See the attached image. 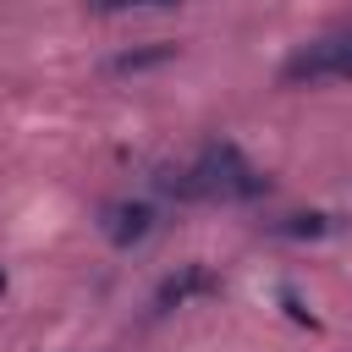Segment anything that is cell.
<instances>
[{"mask_svg":"<svg viewBox=\"0 0 352 352\" xmlns=\"http://www.w3.org/2000/svg\"><path fill=\"white\" fill-rule=\"evenodd\" d=\"M160 187L176 198H258L270 192V176L248 165L236 143H209L187 170H165Z\"/></svg>","mask_w":352,"mask_h":352,"instance_id":"obj_1","label":"cell"},{"mask_svg":"<svg viewBox=\"0 0 352 352\" xmlns=\"http://www.w3.org/2000/svg\"><path fill=\"white\" fill-rule=\"evenodd\" d=\"M280 77H286V82H346V77H352V33L302 44V50L286 60Z\"/></svg>","mask_w":352,"mask_h":352,"instance_id":"obj_2","label":"cell"},{"mask_svg":"<svg viewBox=\"0 0 352 352\" xmlns=\"http://www.w3.org/2000/svg\"><path fill=\"white\" fill-rule=\"evenodd\" d=\"M209 292H220L214 270H209V264H182L176 275H165V280H160L154 308H160V314H170V308H187V302H198V297H209Z\"/></svg>","mask_w":352,"mask_h":352,"instance_id":"obj_3","label":"cell"},{"mask_svg":"<svg viewBox=\"0 0 352 352\" xmlns=\"http://www.w3.org/2000/svg\"><path fill=\"white\" fill-rule=\"evenodd\" d=\"M154 231V209L148 204H110L104 209V236L116 242V248H132V242H143Z\"/></svg>","mask_w":352,"mask_h":352,"instance_id":"obj_4","label":"cell"},{"mask_svg":"<svg viewBox=\"0 0 352 352\" xmlns=\"http://www.w3.org/2000/svg\"><path fill=\"white\" fill-rule=\"evenodd\" d=\"M176 55V44H154V50H132V55H116L110 66L116 72H143V66H160V60H170Z\"/></svg>","mask_w":352,"mask_h":352,"instance_id":"obj_5","label":"cell"},{"mask_svg":"<svg viewBox=\"0 0 352 352\" xmlns=\"http://www.w3.org/2000/svg\"><path fill=\"white\" fill-rule=\"evenodd\" d=\"M270 231H280V236H324L330 220L324 214H280V226H270Z\"/></svg>","mask_w":352,"mask_h":352,"instance_id":"obj_6","label":"cell"},{"mask_svg":"<svg viewBox=\"0 0 352 352\" xmlns=\"http://www.w3.org/2000/svg\"><path fill=\"white\" fill-rule=\"evenodd\" d=\"M99 11H148V6H176V0H94Z\"/></svg>","mask_w":352,"mask_h":352,"instance_id":"obj_7","label":"cell"}]
</instances>
